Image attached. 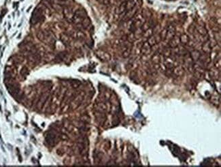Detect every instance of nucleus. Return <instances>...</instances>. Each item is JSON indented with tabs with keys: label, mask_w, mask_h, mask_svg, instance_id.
<instances>
[{
	"label": "nucleus",
	"mask_w": 221,
	"mask_h": 167,
	"mask_svg": "<svg viewBox=\"0 0 221 167\" xmlns=\"http://www.w3.org/2000/svg\"><path fill=\"white\" fill-rule=\"evenodd\" d=\"M96 55L99 59L102 61H109L111 59V56L108 53L101 50H99L96 53Z\"/></svg>",
	"instance_id": "f257e3e1"
},
{
	"label": "nucleus",
	"mask_w": 221,
	"mask_h": 167,
	"mask_svg": "<svg viewBox=\"0 0 221 167\" xmlns=\"http://www.w3.org/2000/svg\"><path fill=\"white\" fill-rule=\"evenodd\" d=\"M161 40V39L159 35H152V36L148 38L147 43L149 44L150 47H152L154 45L159 44Z\"/></svg>",
	"instance_id": "f03ea898"
},
{
	"label": "nucleus",
	"mask_w": 221,
	"mask_h": 167,
	"mask_svg": "<svg viewBox=\"0 0 221 167\" xmlns=\"http://www.w3.org/2000/svg\"><path fill=\"white\" fill-rule=\"evenodd\" d=\"M152 51V49H151V47L150 46L149 44L146 42L142 45V47H141V53L145 55H148L150 54Z\"/></svg>",
	"instance_id": "7ed1b4c3"
},
{
	"label": "nucleus",
	"mask_w": 221,
	"mask_h": 167,
	"mask_svg": "<svg viewBox=\"0 0 221 167\" xmlns=\"http://www.w3.org/2000/svg\"><path fill=\"white\" fill-rule=\"evenodd\" d=\"M184 74V70L182 66H178L174 67L173 68V74L177 76V77L178 76H183Z\"/></svg>",
	"instance_id": "20e7f679"
},
{
	"label": "nucleus",
	"mask_w": 221,
	"mask_h": 167,
	"mask_svg": "<svg viewBox=\"0 0 221 167\" xmlns=\"http://www.w3.org/2000/svg\"><path fill=\"white\" fill-rule=\"evenodd\" d=\"M180 44V38L178 36H174L173 38L170 40V43H169V46H170V48H176V47H178L179 45Z\"/></svg>",
	"instance_id": "39448f33"
},
{
	"label": "nucleus",
	"mask_w": 221,
	"mask_h": 167,
	"mask_svg": "<svg viewBox=\"0 0 221 167\" xmlns=\"http://www.w3.org/2000/svg\"><path fill=\"white\" fill-rule=\"evenodd\" d=\"M175 32H176L175 27L172 25H170L168 27V32H167V36L165 40H171L175 36V33H176Z\"/></svg>",
	"instance_id": "423d86ee"
},
{
	"label": "nucleus",
	"mask_w": 221,
	"mask_h": 167,
	"mask_svg": "<svg viewBox=\"0 0 221 167\" xmlns=\"http://www.w3.org/2000/svg\"><path fill=\"white\" fill-rule=\"evenodd\" d=\"M202 50H203V51L205 53L208 54V55H209L212 52V47L210 45V43L209 40L203 43V45H202Z\"/></svg>",
	"instance_id": "0eeeda50"
},
{
	"label": "nucleus",
	"mask_w": 221,
	"mask_h": 167,
	"mask_svg": "<svg viewBox=\"0 0 221 167\" xmlns=\"http://www.w3.org/2000/svg\"><path fill=\"white\" fill-rule=\"evenodd\" d=\"M200 56H201V53L199 51H197V50H192V51L190 52V57H191L192 61H197L199 60Z\"/></svg>",
	"instance_id": "6e6552de"
},
{
	"label": "nucleus",
	"mask_w": 221,
	"mask_h": 167,
	"mask_svg": "<svg viewBox=\"0 0 221 167\" xmlns=\"http://www.w3.org/2000/svg\"><path fill=\"white\" fill-rule=\"evenodd\" d=\"M179 38H180V42L182 45H187L188 43H189V41H190L189 36H188L187 34H186V33H182L180 36V37H179Z\"/></svg>",
	"instance_id": "1a4fd4ad"
},
{
	"label": "nucleus",
	"mask_w": 221,
	"mask_h": 167,
	"mask_svg": "<svg viewBox=\"0 0 221 167\" xmlns=\"http://www.w3.org/2000/svg\"><path fill=\"white\" fill-rule=\"evenodd\" d=\"M126 4H127V1L126 2H123V3H121V4L119 6L118 8L116 9V12L119 14H125L126 12Z\"/></svg>",
	"instance_id": "9d476101"
},
{
	"label": "nucleus",
	"mask_w": 221,
	"mask_h": 167,
	"mask_svg": "<svg viewBox=\"0 0 221 167\" xmlns=\"http://www.w3.org/2000/svg\"><path fill=\"white\" fill-rule=\"evenodd\" d=\"M135 7V2L134 0H128L126 4V12L132 10Z\"/></svg>",
	"instance_id": "9b49d317"
},
{
	"label": "nucleus",
	"mask_w": 221,
	"mask_h": 167,
	"mask_svg": "<svg viewBox=\"0 0 221 167\" xmlns=\"http://www.w3.org/2000/svg\"><path fill=\"white\" fill-rule=\"evenodd\" d=\"M197 31L199 33L200 36H206L208 35V31L207 29L203 27V26H199L198 27H197Z\"/></svg>",
	"instance_id": "f8f14e48"
},
{
	"label": "nucleus",
	"mask_w": 221,
	"mask_h": 167,
	"mask_svg": "<svg viewBox=\"0 0 221 167\" xmlns=\"http://www.w3.org/2000/svg\"><path fill=\"white\" fill-rule=\"evenodd\" d=\"M152 35H153V28L150 27V28H148L146 30L143 31V36L145 37V38H148L149 37L152 36Z\"/></svg>",
	"instance_id": "ddd939ff"
},
{
	"label": "nucleus",
	"mask_w": 221,
	"mask_h": 167,
	"mask_svg": "<svg viewBox=\"0 0 221 167\" xmlns=\"http://www.w3.org/2000/svg\"><path fill=\"white\" fill-rule=\"evenodd\" d=\"M219 75V72L217 68H214V69L211 70V71L210 72V76L211 78H218V76Z\"/></svg>",
	"instance_id": "4468645a"
},
{
	"label": "nucleus",
	"mask_w": 221,
	"mask_h": 167,
	"mask_svg": "<svg viewBox=\"0 0 221 167\" xmlns=\"http://www.w3.org/2000/svg\"><path fill=\"white\" fill-rule=\"evenodd\" d=\"M152 61L154 63V64H160L161 63V55H159L158 53L154 54L152 57Z\"/></svg>",
	"instance_id": "2eb2a0df"
},
{
	"label": "nucleus",
	"mask_w": 221,
	"mask_h": 167,
	"mask_svg": "<svg viewBox=\"0 0 221 167\" xmlns=\"http://www.w3.org/2000/svg\"><path fill=\"white\" fill-rule=\"evenodd\" d=\"M81 25H82L83 27L87 28V27H89L90 25H91V20L89 19V18H88L87 16V17H85V18L83 19V20L82 21V23H81Z\"/></svg>",
	"instance_id": "dca6fc26"
},
{
	"label": "nucleus",
	"mask_w": 221,
	"mask_h": 167,
	"mask_svg": "<svg viewBox=\"0 0 221 167\" xmlns=\"http://www.w3.org/2000/svg\"><path fill=\"white\" fill-rule=\"evenodd\" d=\"M135 40H136L135 36V33L133 31H131V33H129L127 36V40L128 42H129V43H132Z\"/></svg>",
	"instance_id": "f3484780"
},
{
	"label": "nucleus",
	"mask_w": 221,
	"mask_h": 167,
	"mask_svg": "<svg viewBox=\"0 0 221 167\" xmlns=\"http://www.w3.org/2000/svg\"><path fill=\"white\" fill-rule=\"evenodd\" d=\"M80 119H81V121H82L83 123H85V124H87V123H89L90 120H91L89 116L87 115H85L82 116V117H81Z\"/></svg>",
	"instance_id": "a211bd4d"
},
{
	"label": "nucleus",
	"mask_w": 221,
	"mask_h": 167,
	"mask_svg": "<svg viewBox=\"0 0 221 167\" xmlns=\"http://www.w3.org/2000/svg\"><path fill=\"white\" fill-rule=\"evenodd\" d=\"M167 32H168V28H165L161 31V33H160V38H161V40H165L167 36Z\"/></svg>",
	"instance_id": "6ab92c4d"
},
{
	"label": "nucleus",
	"mask_w": 221,
	"mask_h": 167,
	"mask_svg": "<svg viewBox=\"0 0 221 167\" xmlns=\"http://www.w3.org/2000/svg\"><path fill=\"white\" fill-rule=\"evenodd\" d=\"M171 55H172V51H171L170 49H165L163 50V56L164 57H170Z\"/></svg>",
	"instance_id": "aec40b11"
},
{
	"label": "nucleus",
	"mask_w": 221,
	"mask_h": 167,
	"mask_svg": "<svg viewBox=\"0 0 221 167\" xmlns=\"http://www.w3.org/2000/svg\"><path fill=\"white\" fill-rule=\"evenodd\" d=\"M29 74V70L26 66H24L20 70V74L23 76H26Z\"/></svg>",
	"instance_id": "412c9836"
},
{
	"label": "nucleus",
	"mask_w": 221,
	"mask_h": 167,
	"mask_svg": "<svg viewBox=\"0 0 221 167\" xmlns=\"http://www.w3.org/2000/svg\"><path fill=\"white\" fill-rule=\"evenodd\" d=\"M76 37L78 39H80V40H82V39H84V38H85V33H83V32H82V31H78V32H76Z\"/></svg>",
	"instance_id": "4be33fe9"
},
{
	"label": "nucleus",
	"mask_w": 221,
	"mask_h": 167,
	"mask_svg": "<svg viewBox=\"0 0 221 167\" xmlns=\"http://www.w3.org/2000/svg\"><path fill=\"white\" fill-rule=\"evenodd\" d=\"M80 85V82L78 80H74L73 82H72V86L74 88H77Z\"/></svg>",
	"instance_id": "5701e85b"
},
{
	"label": "nucleus",
	"mask_w": 221,
	"mask_h": 167,
	"mask_svg": "<svg viewBox=\"0 0 221 167\" xmlns=\"http://www.w3.org/2000/svg\"><path fill=\"white\" fill-rule=\"evenodd\" d=\"M220 65H221V61H220V59H219L218 60H217L215 62V68H217V69H220Z\"/></svg>",
	"instance_id": "b1692460"
},
{
	"label": "nucleus",
	"mask_w": 221,
	"mask_h": 167,
	"mask_svg": "<svg viewBox=\"0 0 221 167\" xmlns=\"http://www.w3.org/2000/svg\"><path fill=\"white\" fill-rule=\"evenodd\" d=\"M97 1H99V2H100V1H102V2H103V0H97Z\"/></svg>",
	"instance_id": "393cba45"
},
{
	"label": "nucleus",
	"mask_w": 221,
	"mask_h": 167,
	"mask_svg": "<svg viewBox=\"0 0 221 167\" xmlns=\"http://www.w3.org/2000/svg\"><path fill=\"white\" fill-rule=\"evenodd\" d=\"M167 1H170V0H167Z\"/></svg>",
	"instance_id": "a878e982"
},
{
	"label": "nucleus",
	"mask_w": 221,
	"mask_h": 167,
	"mask_svg": "<svg viewBox=\"0 0 221 167\" xmlns=\"http://www.w3.org/2000/svg\"><path fill=\"white\" fill-rule=\"evenodd\" d=\"M21 1H22V0H21Z\"/></svg>",
	"instance_id": "bb28decb"
}]
</instances>
